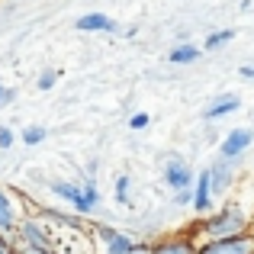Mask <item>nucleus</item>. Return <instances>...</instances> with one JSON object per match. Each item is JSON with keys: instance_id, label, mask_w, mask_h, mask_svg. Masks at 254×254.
Returning <instances> with one entry per match:
<instances>
[{"instance_id": "f257e3e1", "label": "nucleus", "mask_w": 254, "mask_h": 254, "mask_svg": "<svg viewBox=\"0 0 254 254\" xmlns=\"http://www.w3.org/2000/svg\"><path fill=\"white\" fill-rule=\"evenodd\" d=\"M206 238H238V235H248V216L235 206H225L222 212L206 219Z\"/></svg>"}, {"instance_id": "2eb2a0df", "label": "nucleus", "mask_w": 254, "mask_h": 254, "mask_svg": "<svg viewBox=\"0 0 254 254\" xmlns=\"http://www.w3.org/2000/svg\"><path fill=\"white\" fill-rule=\"evenodd\" d=\"M45 135H49V132H45L42 126H26L23 129V145H42Z\"/></svg>"}, {"instance_id": "ddd939ff", "label": "nucleus", "mask_w": 254, "mask_h": 254, "mask_svg": "<svg viewBox=\"0 0 254 254\" xmlns=\"http://www.w3.org/2000/svg\"><path fill=\"white\" fill-rule=\"evenodd\" d=\"M16 229V212H13V203H10V196H6L3 190H0V232H13Z\"/></svg>"}, {"instance_id": "6e6552de", "label": "nucleus", "mask_w": 254, "mask_h": 254, "mask_svg": "<svg viewBox=\"0 0 254 254\" xmlns=\"http://www.w3.org/2000/svg\"><path fill=\"white\" fill-rule=\"evenodd\" d=\"M199 245H193L190 235H171L151 245V254H196Z\"/></svg>"}, {"instance_id": "4468645a", "label": "nucleus", "mask_w": 254, "mask_h": 254, "mask_svg": "<svg viewBox=\"0 0 254 254\" xmlns=\"http://www.w3.org/2000/svg\"><path fill=\"white\" fill-rule=\"evenodd\" d=\"M168 58H171L174 64H193L199 58V49H196V45H177Z\"/></svg>"}, {"instance_id": "a211bd4d", "label": "nucleus", "mask_w": 254, "mask_h": 254, "mask_svg": "<svg viewBox=\"0 0 254 254\" xmlns=\"http://www.w3.org/2000/svg\"><path fill=\"white\" fill-rule=\"evenodd\" d=\"M58 81V71H42V77H39V90H52Z\"/></svg>"}, {"instance_id": "412c9836", "label": "nucleus", "mask_w": 254, "mask_h": 254, "mask_svg": "<svg viewBox=\"0 0 254 254\" xmlns=\"http://www.w3.org/2000/svg\"><path fill=\"white\" fill-rule=\"evenodd\" d=\"M0 254H13V242L3 235V232H0Z\"/></svg>"}, {"instance_id": "dca6fc26", "label": "nucleus", "mask_w": 254, "mask_h": 254, "mask_svg": "<svg viewBox=\"0 0 254 254\" xmlns=\"http://www.w3.org/2000/svg\"><path fill=\"white\" fill-rule=\"evenodd\" d=\"M232 39H235L232 29H219V32H212V36H206V49H219V45L232 42Z\"/></svg>"}, {"instance_id": "4be33fe9", "label": "nucleus", "mask_w": 254, "mask_h": 254, "mask_svg": "<svg viewBox=\"0 0 254 254\" xmlns=\"http://www.w3.org/2000/svg\"><path fill=\"white\" fill-rule=\"evenodd\" d=\"M10 100H13V90H10V87H3V84H0V106H6Z\"/></svg>"}, {"instance_id": "5701e85b", "label": "nucleus", "mask_w": 254, "mask_h": 254, "mask_svg": "<svg viewBox=\"0 0 254 254\" xmlns=\"http://www.w3.org/2000/svg\"><path fill=\"white\" fill-rule=\"evenodd\" d=\"M238 74H242V77H248V81H254V64H245V68L238 71Z\"/></svg>"}, {"instance_id": "9d476101", "label": "nucleus", "mask_w": 254, "mask_h": 254, "mask_svg": "<svg viewBox=\"0 0 254 254\" xmlns=\"http://www.w3.org/2000/svg\"><path fill=\"white\" fill-rule=\"evenodd\" d=\"M77 29L81 32H116L119 26L113 23L106 13H84V16H77Z\"/></svg>"}, {"instance_id": "1a4fd4ad", "label": "nucleus", "mask_w": 254, "mask_h": 254, "mask_svg": "<svg viewBox=\"0 0 254 254\" xmlns=\"http://www.w3.org/2000/svg\"><path fill=\"white\" fill-rule=\"evenodd\" d=\"M209 199H212V174H209V168H206V171L196 174V184H193V209L206 212L212 206Z\"/></svg>"}, {"instance_id": "f03ea898", "label": "nucleus", "mask_w": 254, "mask_h": 254, "mask_svg": "<svg viewBox=\"0 0 254 254\" xmlns=\"http://www.w3.org/2000/svg\"><path fill=\"white\" fill-rule=\"evenodd\" d=\"M196 254H254L251 235H238V238H209L196 248Z\"/></svg>"}, {"instance_id": "7ed1b4c3", "label": "nucleus", "mask_w": 254, "mask_h": 254, "mask_svg": "<svg viewBox=\"0 0 254 254\" xmlns=\"http://www.w3.org/2000/svg\"><path fill=\"white\" fill-rule=\"evenodd\" d=\"M16 238H23L26 245H32V248H39V251H55L52 232L42 229L36 219H23V222H16Z\"/></svg>"}, {"instance_id": "aec40b11", "label": "nucleus", "mask_w": 254, "mask_h": 254, "mask_svg": "<svg viewBox=\"0 0 254 254\" xmlns=\"http://www.w3.org/2000/svg\"><path fill=\"white\" fill-rule=\"evenodd\" d=\"M13 145V132L6 129V126H0V151H6Z\"/></svg>"}, {"instance_id": "393cba45", "label": "nucleus", "mask_w": 254, "mask_h": 254, "mask_svg": "<svg viewBox=\"0 0 254 254\" xmlns=\"http://www.w3.org/2000/svg\"><path fill=\"white\" fill-rule=\"evenodd\" d=\"M251 242H254V238H251Z\"/></svg>"}, {"instance_id": "0eeeda50", "label": "nucleus", "mask_w": 254, "mask_h": 254, "mask_svg": "<svg viewBox=\"0 0 254 254\" xmlns=\"http://www.w3.org/2000/svg\"><path fill=\"white\" fill-rule=\"evenodd\" d=\"M251 142H254V132L251 129H232L229 135L222 138V158H229V161H235L242 151H248L251 148Z\"/></svg>"}, {"instance_id": "f3484780", "label": "nucleus", "mask_w": 254, "mask_h": 254, "mask_svg": "<svg viewBox=\"0 0 254 254\" xmlns=\"http://www.w3.org/2000/svg\"><path fill=\"white\" fill-rule=\"evenodd\" d=\"M116 203H129V174L116 177Z\"/></svg>"}, {"instance_id": "b1692460", "label": "nucleus", "mask_w": 254, "mask_h": 254, "mask_svg": "<svg viewBox=\"0 0 254 254\" xmlns=\"http://www.w3.org/2000/svg\"><path fill=\"white\" fill-rule=\"evenodd\" d=\"M132 254H151V245H135V251Z\"/></svg>"}, {"instance_id": "39448f33", "label": "nucleus", "mask_w": 254, "mask_h": 254, "mask_svg": "<svg viewBox=\"0 0 254 254\" xmlns=\"http://www.w3.org/2000/svg\"><path fill=\"white\" fill-rule=\"evenodd\" d=\"M164 180H168V187H171L174 193H180V190H190V187L196 184V174L190 171V164H187V161L171 158L168 168H164Z\"/></svg>"}, {"instance_id": "f8f14e48", "label": "nucleus", "mask_w": 254, "mask_h": 254, "mask_svg": "<svg viewBox=\"0 0 254 254\" xmlns=\"http://www.w3.org/2000/svg\"><path fill=\"white\" fill-rule=\"evenodd\" d=\"M209 174H212V193H225V190H229V184H232V164H229V158L216 161L209 168Z\"/></svg>"}, {"instance_id": "20e7f679", "label": "nucleus", "mask_w": 254, "mask_h": 254, "mask_svg": "<svg viewBox=\"0 0 254 254\" xmlns=\"http://www.w3.org/2000/svg\"><path fill=\"white\" fill-rule=\"evenodd\" d=\"M52 193H58L62 199H68V203L74 206V209L81 212V216L93 209V203H90V196H87L84 184H68V180H55V184H52Z\"/></svg>"}, {"instance_id": "6ab92c4d", "label": "nucleus", "mask_w": 254, "mask_h": 254, "mask_svg": "<svg viewBox=\"0 0 254 254\" xmlns=\"http://www.w3.org/2000/svg\"><path fill=\"white\" fill-rule=\"evenodd\" d=\"M148 123H151L148 113H135V116H129V129H135V132H142Z\"/></svg>"}, {"instance_id": "9b49d317", "label": "nucleus", "mask_w": 254, "mask_h": 254, "mask_svg": "<svg viewBox=\"0 0 254 254\" xmlns=\"http://www.w3.org/2000/svg\"><path fill=\"white\" fill-rule=\"evenodd\" d=\"M242 110V100L235 97V93H222V97H216L209 106H206V119H219V116H229V113Z\"/></svg>"}, {"instance_id": "423d86ee", "label": "nucleus", "mask_w": 254, "mask_h": 254, "mask_svg": "<svg viewBox=\"0 0 254 254\" xmlns=\"http://www.w3.org/2000/svg\"><path fill=\"white\" fill-rule=\"evenodd\" d=\"M97 238L106 245L103 254H132L135 251V238H129V235H119V232H113V229H106V225H100L97 229Z\"/></svg>"}]
</instances>
